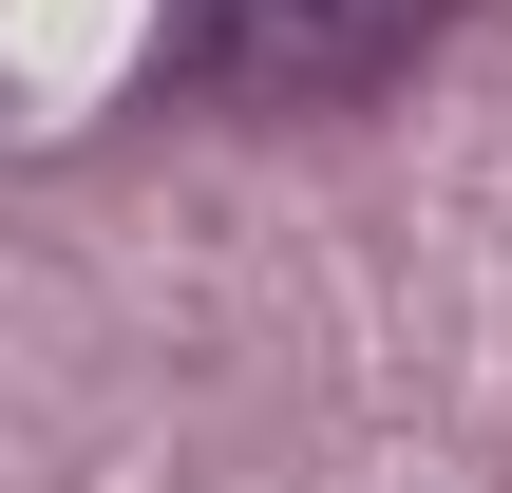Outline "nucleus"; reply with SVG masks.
<instances>
[{"mask_svg": "<svg viewBox=\"0 0 512 493\" xmlns=\"http://www.w3.org/2000/svg\"><path fill=\"white\" fill-rule=\"evenodd\" d=\"M456 0H190L152 38V114H342L380 95Z\"/></svg>", "mask_w": 512, "mask_h": 493, "instance_id": "1", "label": "nucleus"}]
</instances>
